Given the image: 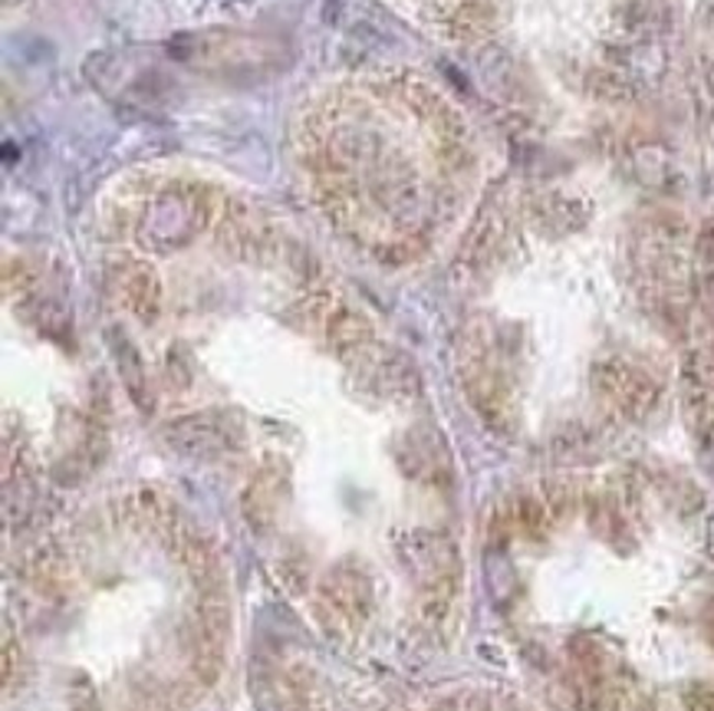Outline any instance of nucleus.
Here are the masks:
<instances>
[{
	"mask_svg": "<svg viewBox=\"0 0 714 711\" xmlns=\"http://www.w3.org/2000/svg\"><path fill=\"white\" fill-rule=\"evenodd\" d=\"M112 353H115V359H119V373H122V379H125L129 396H132L138 406H145V376H142L138 353L132 349L129 340H112Z\"/></svg>",
	"mask_w": 714,
	"mask_h": 711,
	"instance_id": "nucleus-6",
	"label": "nucleus"
},
{
	"mask_svg": "<svg viewBox=\"0 0 714 711\" xmlns=\"http://www.w3.org/2000/svg\"><path fill=\"white\" fill-rule=\"evenodd\" d=\"M168 442L181 455H191V458H214V455L231 448L227 422L217 415H191V419L171 425Z\"/></svg>",
	"mask_w": 714,
	"mask_h": 711,
	"instance_id": "nucleus-3",
	"label": "nucleus"
},
{
	"mask_svg": "<svg viewBox=\"0 0 714 711\" xmlns=\"http://www.w3.org/2000/svg\"><path fill=\"white\" fill-rule=\"evenodd\" d=\"M709 554L714 557V518H712V524H709Z\"/></svg>",
	"mask_w": 714,
	"mask_h": 711,
	"instance_id": "nucleus-10",
	"label": "nucleus"
},
{
	"mask_svg": "<svg viewBox=\"0 0 714 711\" xmlns=\"http://www.w3.org/2000/svg\"><path fill=\"white\" fill-rule=\"evenodd\" d=\"M702 623H705V636H709V643L714 646V600L709 603V610H705V620H702Z\"/></svg>",
	"mask_w": 714,
	"mask_h": 711,
	"instance_id": "nucleus-9",
	"label": "nucleus"
},
{
	"mask_svg": "<svg viewBox=\"0 0 714 711\" xmlns=\"http://www.w3.org/2000/svg\"><path fill=\"white\" fill-rule=\"evenodd\" d=\"M323 610L333 613V620H339L346 626H359L372 610L369 577L353 564L336 567L323 584Z\"/></svg>",
	"mask_w": 714,
	"mask_h": 711,
	"instance_id": "nucleus-2",
	"label": "nucleus"
},
{
	"mask_svg": "<svg viewBox=\"0 0 714 711\" xmlns=\"http://www.w3.org/2000/svg\"><path fill=\"white\" fill-rule=\"evenodd\" d=\"M326 333L339 356H362L372 343V326L362 313L353 310H333L326 316Z\"/></svg>",
	"mask_w": 714,
	"mask_h": 711,
	"instance_id": "nucleus-5",
	"label": "nucleus"
},
{
	"mask_svg": "<svg viewBox=\"0 0 714 711\" xmlns=\"http://www.w3.org/2000/svg\"><path fill=\"white\" fill-rule=\"evenodd\" d=\"M593 382H596L600 396L613 409H620L623 415H629V419H643V415H649L659 406V386H656V379H649L643 369H636L629 363L613 359V363L596 366Z\"/></svg>",
	"mask_w": 714,
	"mask_h": 711,
	"instance_id": "nucleus-1",
	"label": "nucleus"
},
{
	"mask_svg": "<svg viewBox=\"0 0 714 711\" xmlns=\"http://www.w3.org/2000/svg\"><path fill=\"white\" fill-rule=\"evenodd\" d=\"M72 711H99V702H96V696L82 686V692L72 699Z\"/></svg>",
	"mask_w": 714,
	"mask_h": 711,
	"instance_id": "nucleus-8",
	"label": "nucleus"
},
{
	"mask_svg": "<svg viewBox=\"0 0 714 711\" xmlns=\"http://www.w3.org/2000/svg\"><path fill=\"white\" fill-rule=\"evenodd\" d=\"M122 300L142 323H155L161 313V284L158 274L145 264H135L122 277Z\"/></svg>",
	"mask_w": 714,
	"mask_h": 711,
	"instance_id": "nucleus-4",
	"label": "nucleus"
},
{
	"mask_svg": "<svg viewBox=\"0 0 714 711\" xmlns=\"http://www.w3.org/2000/svg\"><path fill=\"white\" fill-rule=\"evenodd\" d=\"M277 501V495H274V481H264V475L250 485V491H247V518H250V524H257V527H267L270 521H274V504Z\"/></svg>",
	"mask_w": 714,
	"mask_h": 711,
	"instance_id": "nucleus-7",
	"label": "nucleus"
}]
</instances>
